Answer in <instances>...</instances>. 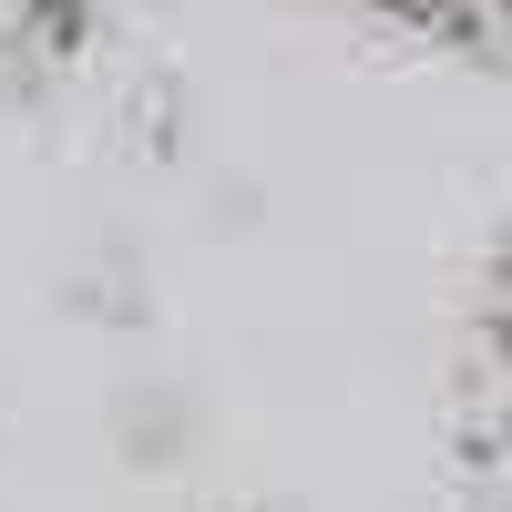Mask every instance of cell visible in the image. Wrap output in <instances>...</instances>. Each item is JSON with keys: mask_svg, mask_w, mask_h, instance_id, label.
Returning a JSON list of instances; mask_svg holds the SVG:
<instances>
[{"mask_svg": "<svg viewBox=\"0 0 512 512\" xmlns=\"http://www.w3.org/2000/svg\"><path fill=\"white\" fill-rule=\"evenodd\" d=\"M82 21H93V0H0V72H41L62 62Z\"/></svg>", "mask_w": 512, "mask_h": 512, "instance_id": "1", "label": "cell"}, {"mask_svg": "<svg viewBox=\"0 0 512 512\" xmlns=\"http://www.w3.org/2000/svg\"><path fill=\"white\" fill-rule=\"evenodd\" d=\"M410 31H441V41H502V0H369Z\"/></svg>", "mask_w": 512, "mask_h": 512, "instance_id": "2", "label": "cell"}]
</instances>
